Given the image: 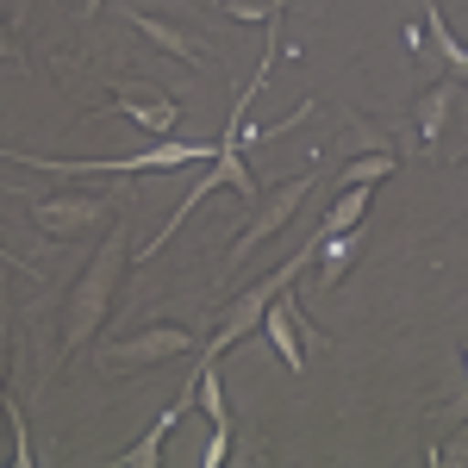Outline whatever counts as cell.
<instances>
[{"label":"cell","instance_id":"6da1fadb","mask_svg":"<svg viewBox=\"0 0 468 468\" xmlns=\"http://www.w3.org/2000/svg\"><path fill=\"white\" fill-rule=\"evenodd\" d=\"M125 262H132V231L112 218L107 244L88 256V269H81L69 288H63V300H57V356H50V375H57L75 350H88V337H101V319L112 313L119 282H125Z\"/></svg>","mask_w":468,"mask_h":468},{"label":"cell","instance_id":"7a4b0ae2","mask_svg":"<svg viewBox=\"0 0 468 468\" xmlns=\"http://www.w3.org/2000/svg\"><path fill=\"white\" fill-rule=\"evenodd\" d=\"M319 169H324V156L313 163V169H300V176H288V181H275V187H262V194H256L244 231H238V238H231V250H225L231 269H244L262 244H275L293 218H300V207H306V200H313V187H319Z\"/></svg>","mask_w":468,"mask_h":468},{"label":"cell","instance_id":"3957f363","mask_svg":"<svg viewBox=\"0 0 468 468\" xmlns=\"http://www.w3.org/2000/svg\"><path fill=\"white\" fill-rule=\"evenodd\" d=\"M306 256H313V244H300V250H293L288 262L275 269V275H262V282H256L250 293H238V300H225V306H218V319H213V337L200 344V362H218L225 350H238V344L250 337L256 324H262V313H269V300H275L282 288H293V275L306 269Z\"/></svg>","mask_w":468,"mask_h":468},{"label":"cell","instance_id":"277c9868","mask_svg":"<svg viewBox=\"0 0 468 468\" xmlns=\"http://www.w3.org/2000/svg\"><path fill=\"white\" fill-rule=\"evenodd\" d=\"M112 200H119V194H88V187H75V194H26V213H32L37 238L75 244V238H94L101 225L119 218Z\"/></svg>","mask_w":468,"mask_h":468},{"label":"cell","instance_id":"5b68a950","mask_svg":"<svg viewBox=\"0 0 468 468\" xmlns=\"http://www.w3.org/2000/svg\"><path fill=\"white\" fill-rule=\"evenodd\" d=\"M194 350V331L176 319H156L144 331H132V337H119L101 350V368H156V362H176Z\"/></svg>","mask_w":468,"mask_h":468},{"label":"cell","instance_id":"8992f818","mask_svg":"<svg viewBox=\"0 0 468 468\" xmlns=\"http://www.w3.org/2000/svg\"><path fill=\"white\" fill-rule=\"evenodd\" d=\"M256 331L275 344V356H282V368H288V375H300V368H306L300 337H313V331H306V313H300V293L282 288L275 300H269V313H262V324H256Z\"/></svg>","mask_w":468,"mask_h":468},{"label":"cell","instance_id":"52a82bcc","mask_svg":"<svg viewBox=\"0 0 468 468\" xmlns=\"http://www.w3.org/2000/svg\"><path fill=\"white\" fill-rule=\"evenodd\" d=\"M132 26H138V37H144L150 50L176 57L187 69H207V63H213V44L200 32H187V26H176V19H163V13H132Z\"/></svg>","mask_w":468,"mask_h":468},{"label":"cell","instance_id":"ba28073f","mask_svg":"<svg viewBox=\"0 0 468 468\" xmlns=\"http://www.w3.org/2000/svg\"><path fill=\"white\" fill-rule=\"evenodd\" d=\"M306 244H313L306 262H313V275H319V300L344 288V282H350V269L362 262V250H368L362 225H356V231H337V238H306Z\"/></svg>","mask_w":468,"mask_h":468},{"label":"cell","instance_id":"9c48e42d","mask_svg":"<svg viewBox=\"0 0 468 468\" xmlns=\"http://www.w3.org/2000/svg\"><path fill=\"white\" fill-rule=\"evenodd\" d=\"M194 394H200V375H187V388L169 399V412H163V419H156V425H150L132 450H119V456H112V468H156V463H163V443H169V431L181 425V412L194 406Z\"/></svg>","mask_w":468,"mask_h":468},{"label":"cell","instance_id":"30bf717a","mask_svg":"<svg viewBox=\"0 0 468 468\" xmlns=\"http://www.w3.org/2000/svg\"><path fill=\"white\" fill-rule=\"evenodd\" d=\"M463 101V81L450 75V81H431L419 101H412V125H419V144L425 156H443V125H450V107Z\"/></svg>","mask_w":468,"mask_h":468},{"label":"cell","instance_id":"8fae6325","mask_svg":"<svg viewBox=\"0 0 468 468\" xmlns=\"http://www.w3.org/2000/svg\"><path fill=\"white\" fill-rule=\"evenodd\" d=\"M194 375H200V394H194V399H200L207 419H213V437H207V456H200V463L225 468V463H231V412H225V394H218V362H200Z\"/></svg>","mask_w":468,"mask_h":468},{"label":"cell","instance_id":"7c38bea8","mask_svg":"<svg viewBox=\"0 0 468 468\" xmlns=\"http://www.w3.org/2000/svg\"><path fill=\"white\" fill-rule=\"evenodd\" d=\"M112 112H125L132 125H144V132H156V138H169L176 132V119H181V107L169 101V94H132V101H107Z\"/></svg>","mask_w":468,"mask_h":468},{"label":"cell","instance_id":"4fadbf2b","mask_svg":"<svg viewBox=\"0 0 468 468\" xmlns=\"http://www.w3.org/2000/svg\"><path fill=\"white\" fill-rule=\"evenodd\" d=\"M324 150H337V156H368V150H394V132H388L381 119H362V112H350V119H344V132H337V144H324Z\"/></svg>","mask_w":468,"mask_h":468},{"label":"cell","instance_id":"5bb4252c","mask_svg":"<svg viewBox=\"0 0 468 468\" xmlns=\"http://www.w3.org/2000/svg\"><path fill=\"white\" fill-rule=\"evenodd\" d=\"M362 218H368V187H344V194L331 200V213L313 225V238H337V231H356Z\"/></svg>","mask_w":468,"mask_h":468},{"label":"cell","instance_id":"9a60e30c","mask_svg":"<svg viewBox=\"0 0 468 468\" xmlns=\"http://www.w3.org/2000/svg\"><path fill=\"white\" fill-rule=\"evenodd\" d=\"M399 169V150H368V156H344V176L337 187H375V181H388Z\"/></svg>","mask_w":468,"mask_h":468},{"label":"cell","instance_id":"2e32d148","mask_svg":"<svg viewBox=\"0 0 468 468\" xmlns=\"http://www.w3.org/2000/svg\"><path fill=\"white\" fill-rule=\"evenodd\" d=\"M225 19H238V26H275L282 13H288V0H213Z\"/></svg>","mask_w":468,"mask_h":468},{"label":"cell","instance_id":"e0dca14e","mask_svg":"<svg viewBox=\"0 0 468 468\" xmlns=\"http://www.w3.org/2000/svg\"><path fill=\"white\" fill-rule=\"evenodd\" d=\"M425 19H431V37H437V44H443V57H450V75L463 81V69H468V50H463V44H456V32H450V19H443L437 6H431V13H425Z\"/></svg>","mask_w":468,"mask_h":468},{"label":"cell","instance_id":"ac0fdd59","mask_svg":"<svg viewBox=\"0 0 468 468\" xmlns=\"http://www.w3.org/2000/svg\"><path fill=\"white\" fill-rule=\"evenodd\" d=\"M0 431H6V331H0ZM0 456H6V437H0Z\"/></svg>","mask_w":468,"mask_h":468},{"label":"cell","instance_id":"d6986e66","mask_svg":"<svg viewBox=\"0 0 468 468\" xmlns=\"http://www.w3.org/2000/svg\"><path fill=\"white\" fill-rule=\"evenodd\" d=\"M0 63H19V44H13V26H6V13H0Z\"/></svg>","mask_w":468,"mask_h":468},{"label":"cell","instance_id":"ffe728a7","mask_svg":"<svg viewBox=\"0 0 468 468\" xmlns=\"http://www.w3.org/2000/svg\"><path fill=\"white\" fill-rule=\"evenodd\" d=\"M0 269H13V275H37V269H32V262H19V256H13V250H6V238H0Z\"/></svg>","mask_w":468,"mask_h":468},{"label":"cell","instance_id":"44dd1931","mask_svg":"<svg viewBox=\"0 0 468 468\" xmlns=\"http://www.w3.org/2000/svg\"><path fill=\"white\" fill-rule=\"evenodd\" d=\"M88 19H101V0H88Z\"/></svg>","mask_w":468,"mask_h":468}]
</instances>
